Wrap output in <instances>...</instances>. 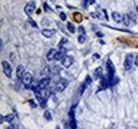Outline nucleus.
Listing matches in <instances>:
<instances>
[{
  "mask_svg": "<svg viewBox=\"0 0 138 129\" xmlns=\"http://www.w3.org/2000/svg\"><path fill=\"white\" fill-rule=\"evenodd\" d=\"M68 86V80H60L57 83H55V90L57 92H62Z\"/></svg>",
  "mask_w": 138,
  "mask_h": 129,
  "instance_id": "1",
  "label": "nucleus"
},
{
  "mask_svg": "<svg viewBox=\"0 0 138 129\" xmlns=\"http://www.w3.org/2000/svg\"><path fill=\"white\" fill-rule=\"evenodd\" d=\"M22 83H24V85L26 86V88H30L31 87V84H32L33 81V76L31 73H29V72H27V73H24V77H22Z\"/></svg>",
  "mask_w": 138,
  "mask_h": 129,
  "instance_id": "2",
  "label": "nucleus"
},
{
  "mask_svg": "<svg viewBox=\"0 0 138 129\" xmlns=\"http://www.w3.org/2000/svg\"><path fill=\"white\" fill-rule=\"evenodd\" d=\"M106 69H107V74H108V78H112L115 76V67L113 65L112 60L107 59L106 62Z\"/></svg>",
  "mask_w": 138,
  "mask_h": 129,
  "instance_id": "3",
  "label": "nucleus"
},
{
  "mask_svg": "<svg viewBox=\"0 0 138 129\" xmlns=\"http://www.w3.org/2000/svg\"><path fill=\"white\" fill-rule=\"evenodd\" d=\"M2 67H3L4 74H5L8 77H11V76H12V68H11L10 64H9L8 62H5V60H3V62H2Z\"/></svg>",
  "mask_w": 138,
  "mask_h": 129,
  "instance_id": "4",
  "label": "nucleus"
},
{
  "mask_svg": "<svg viewBox=\"0 0 138 129\" xmlns=\"http://www.w3.org/2000/svg\"><path fill=\"white\" fill-rule=\"evenodd\" d=\"M133 66V55L130 54V55L126 56L125 60H124V69L125 70H131Z\"/></svg>",
  "mask_w": 138,
  "mask_h": 129,
  "instance_id": "5",
  "label": "nucleus"
},
{
  "mask_svg": "<svg viewBox=\"0 0 138 129\" xmlns=\"http://www.w3.org/2000/svg\"><path fill=\"white\" fill-rule=\"evenodd\" d=\"M49 84H50V78L45 77V78H43V80L39 81V84H38V88H39L40 90H45L46 88H48Z\"/></svg>",
  "mask_w": 138,
  "mask_h": 129,
  "instance_id": "6",
  "label": "nucleus"
},
{
  "mask_svg": "<svg viewBox=\"0 0 138 129\" xmlns=\"http://www.w3.org/2000/svg\"><path fill=\"white\" fill-rule=\"evenodd\" d=\"M72 62H73V58L70 57V56H67V55L62 59V65L65 68H69L72 65Z\"/></svg>",
  "mask_w": 138,
  "mask_h": 129,
  "instance_id": "7",
  "label": "nucleus"
},
{
  "mask_svg": "<svg viewBox=\"0 0 138 129\" xmlns=\"http://www.w3.org/2000/svg\"><path fill=\"white\" fill-rule=\"evenodd\" d=\"M34 9H35V3L34 2H31V3H29V4L26 5V8H24V12H26V14L28 15V16H31L32 13L34 12Z\"/></svg>",
  "mask_w": 138,
  "mask_h": 129,
  "instance_id": "8",
  "label": "nucleus"
},
{
  "mask_svg": "<svg viewBox=\"0 0 138 129\" xmlns=\"http://www.w3.org/2000/svg\"><path fill=\"white\" fill-rule=\"evenodd\" d=\"M16 75H17L18 80H22V77H24V67L22 65H19L17 67Z\"/></svg>",
  "mask_w": 138,
  "mask_h": 129,
  "instance_id": "9",
  "label": "nucleus"
},
{
  "mask_svg": "<svg viewBox=\"0 0 138 129\" xmlns=\"http://www.w3.org/2000/svg\"><path fill=\"white\" fill-rule=\"evenodd\" d=\"M57 53L55 49H50L47 53V59L48 60H54V57H55V54Z\"/></svg>",
  "mask_w": 138,
  "mask_h": 129,
  "instance_id": "10",
  "label": "nucleus"
},
{
  "mask_svg": "<svg viewBox=\"0 0 138 129\" xmlns=\"http://www.w3.org/2000/svg\"><path fill=\"white\" fill-rule=\"evenodd\" d=\"M54 33H55L54 30H43V32H42L43 35L47 38H51L52 36L54 35Z\"/></svg>",
  "mask_w": 138,
  "mask_h": 129,
  "instance_id": "11",
  "label": "nucleus"
},
{
  "mask_svg": "<svg viewBox=\"0 0 138 129\" xmlns=\"http://www.w3.org/2000/svg\"><path fill=\"white\" fill-rule=\"evenodd\" d=\"M112 16H113V19H114V21H116V22H121L122 20H123V19H122V16H121L120 14H119L118 12H114Z\"/></svg>",
  "mask_w": 138,
  "mask_h": 129,
  "instance_id": "12",
  "label": "nucleus"
},
{
  "mask_svg": "<svg viewBox=\"0 0 138 129\" xmlns=\"http://www.w3.org/2000/svg\"><path fill=\"white\" fill-rule=\"evenodd\" d=\"M94 76L95 78H99L102 76V68H97L94 72Z\"/></svg>",
  "mask_w": 138,
  "mask_h": 129,
  "instance_id": "13",
  "label": "nucleus"
},
{
  "mask_svg": "<svg viewBox=\"0 0 138 129\" xmlns=\"http://www.w3.org/2000/svg\"><path fill=\"white\" fill-rule=\"evenodd\" d=\"M118 81H119V80H118V77H116V76H114V77H112V78H108V83H109L110 86L117 85Z\"/></svg>",
  "mask_w": 138,
  "mask_h": 129,
  "instance_id": "14",
  "label": "nucleus"
},
{
  "mask_svg": "<svg viewBox=\"0 0 138 129\" xmlns=\"http://www.w3.org/2000/svg\"><path fill=\"white\" fill-rule=\"evenodd\" d=\"M14 119H15L14 114H8V115H5V117H4L5 122H8V123H12V122L14 121Z\"/></svg>",
  "mask_w": 138,
  "mask_h": 129,
  "instance_id": "15",
  "label": "nucleus"
},
{
  "mask_svg": "<svg viewBox=\"0 0 138 129\" xmlns=\"http://www.w3.org/2000/svg\"><path fill=\"white\" fill-rule=\"evenodd\" d=\"M78 40H79V42H80V44L85 42V41H86V35H85V34H80V35H79V37H78Z\"/></svg>",
  "mask_w": 138,
  "mask_h": 129,
  "instance_id": "16",
  "label": "nucleus"
},
{
  "mask_svg": "<svg viewBox=\"0 0 138 129\" xmlns=\"http://www.w3.org/2000/svg\"><path fill=\"white\" fill-rule=\"evenodd\" d=\"M44 117L47 120V121H51V120H52V115H51V113H50V111H49V110H46V111H45Z\"/></svg>",
  "mask_w": 138,
  "mask_h": 129,
  "instance_id": "17",
  "label": "nucleus"
},
{
  "mask_svg": "<svg viewBox=\"0 0 138 129\" xmlns=\"http://www.w3.org/2000/svg\"><path fill=\"white\" fill-rule=\"evenodd\" d=\"M123 22H124V24H125V26H130L131 18H130L128 15H124V16H123Z\"/></svg>",
  "mask_w": 138,
  "mask_h": 129,
  "instance_id": "18",
  "label": "nucleus"
},
{
  "mask_svg": "<svg viewBox=\"0 0 138 129\" xmlns=\"http://www.w3.org/2000/svg\"><path fill=\"white\" fill-rule=\"evenodd\" d=\"M67 29H68V31L70 33H74L76 32V28H74V26L72 23H68L67 24Z\"/></svg>",
  "mask_w": 138,
  "mask_h": 129,
  "instance_id": "19",
  "label": "nucleus"
},
{
  "mask_svg": "<svg viewBox=\"0 0 138 129\" xmlns=\"http://www.w3.org/2000/svg\"><path fill=\"white\" fill-rule=\"evenodd\" d=\"M84 83L86 84L87 86L91 85V83H92V80H91V77H90L89 75H87V76H86V78H85V81H84Z\"/></svg>",
  "mask_w": 138,
  "mask_h": 129,
  "instance_id": "20",
  "label": "nucleus"
},
{
  "mask_svg": "<svg viewBox=\"0 0 138 129\" xmlns=\"http://www.w3.org/2000/svg\"><path fill=\"white\" fill-rule=\"evenodd\" d=\"M95 0H84V8H87V4H94Z\"/></svg>",
  "mask_w": 138,
  "mask_h": 129,
  "instance_id": "21",
  "label": "nucleus"
},
{
  "mask_svg": "<svg viewBox=\"0 0 138 129\" xmlns=\"http://www.w3.org/2000/svg\"><path fill=\"white\" fill-rule=\"evenodd\" d=\"M86 84L85 83H83L82 84V86L80 87V94H83V92H84V90H85V88H86Z\"/></svg>",
  "mask_w": 138,
  "mask_h": 129,
  "instance_id": "22",
  "label": "nucleus"
},
{
  "mask_svg": "<svg viewBox=\"0 0 138 129\" xmlns=\"http://www.w3.org/2000/svg\"><path fill=\"white\" fill-rule=\"evenodd\" d=\"M46 105H47V98H46V97H45V98L43 99L42 102H40V107L45 108V107H46Z\"/></svg>",
  "mask_w": 138,
  "mask_h": 129,
  "instance_id": "23",
  "label": "nucleus"
},
{
  "mask_svg": "<svg viewBox=\"0 0 138 129\" xmlns=\"http://www.w3.org/2000/svg\"><path fill=\"white\" fill-rule=\"evenodd\" d=\"M29 22H30V23L32 24V26L34 27V28H37V23H36V22L34 21V20H32V19H31V18H29Z\"/></svg>",
  "mask_w": 138,
  "mask_h": 129,
  "instance_id": "24",
  "label": "nucleus"
},
{
  "mask_svg": "<svg viewBox=\"0 0 138 129\" xmlns=\"http://www.w3.org/2000/svg\"><path fill=\"white\" fill-rule=\"evenodd\" d=\"M90 15H91V16L94 17V18H101V15L98 14V13H91Z\"/></svg>",
  "mask_w": 138,
  "mask_h": 129,
  "instance_id": "25",
  "label": "nucleus"
},
{
  "mask_svg": "<svg viewBox=\"0 0 138 129\" xmlns=\"http://www.w3.org/2000/svg\"><path fill=\"white\" fill-rule=\"evenodd\" d=\"M60 17H61V19H62V20H66V18H67V16H66V14H65V13H61Z\"/></svg>",
  "mask_w": 138,
  "mask_h": 129,
  "instance_id": "26",
  "label": "nucleus"
},
{
  "mask_svg": "<svg viewBox=\"0 0 138 129\" xmlns=\"http://www.w3.org/2000/svg\"><path fill=\"white\" fill-rule=\"evenodd\" d=\"M30 106L32 108H36V106H37V105L34 103V101H33V99H31V101H30Z\"/></svg>",
  "mask_w": 138,
  "mask_h": 129,
  "instance_id": "27",
  "label": "nucleus"
},
{
  "mask_svg": "<svg viewBox=\"0 0 138 129\" xmlns=\"http://www.w3.org/2000/svg\"><path fill=\"white\" fill-rule=\"evenodd\" d=\"M44 8H45V11H46V12H48V11H49V12H50V8H49V5H47V3H45L44 4Z\"/></svg>",
  "mask_w": 138,
  "mask_h": 129,
  "instance_id": "28",
  "label": "nucleus"
},
{
  "mask_svg": "<svg viewBox=\"0 0 138 129\" xmlns=\"http://www.w3.org/2000/svg\"><path fill=\"white\" fill-rule=\"evenodd\" d=\"M79 32H80L81 34H85V30H84V28H83V27H80V28H79Z\"/></svg>",
  "mask_w": 138,
  "mask_h": 129,
  "instance_id": "29",
  "label": "nucleus"
},
{
  "mask_svg": "<svg viewBox=\"0 0 138 129\" xmlns=\"http://www.w3.org/2000/svg\"><path fill=\"white\" fill-rule=\"evenodd\" d=\"M6 129H18L16 126H13V125H10V126H8L6 127Z\"/></svg>",
  "mask_w": 138,
  "mask_h": 129,
  "instance_id": "30",
  "label": "nucleus"
},
{
  "mask_svg": "<svg viewBox=\"0 0 138 129\" xmlns=\"http://www.w3.org/2000/svg\"><path fill=\"white\" fill-rule=\"evenodd\" d=\"M97 36H98V37H99V36H100V37H102V36H103V34L101 33V32H98V33H97Z\"/></svg>",
  "mask_w": 138,
  "mask_h": 129,
  "instance_id": "31",
  "label": "nucleus"
},
{
  "mask_svg": "<svg viewBox=\"0 0 138 129\" xmlns=\"http://www.w3.org/2000/svg\"><path fill=\"white\" fill-rule=\"evenodd\" d=\"M94 58H100V55H99V54H95Z\"/></svg>",
  "mask_w": 138,
  "mask_h": 129,
  "instance_id": "32",
  "label": "nucleus"
},
{
  "mask_svg": "<svg viewBox=\"0 0 138 129\" xmlns=\"http://www.w3.org/2000/svg\"><path fill=\"white\" fill-rule=\"evenodd\" d=\"M135 65H136L137 67H138V56L136 57V59H135Z\"/></svg>",
  "mask_w": 138,
  "mask_h": 129,
  "instance_id": "33",
  "label": "nucleus"
},
{
  "mask_svg": "<svg viewBox=\"0 0 138 129\" xmlns=\"http://www.w3.org/2000/svg\"><path fill=\"white\" fill-rule=\"evenodd\" d=\"M56 129H61V128L60 127H56Z\"/></svg>",
  "mask_w": 138,
  "mask_h": 129,
  "instance_id": "34",
  "label": "nucleus"
},
{
  "mask_svg": "<svg viewBox=\"0 0 138 129\" xmlns=\"http://www.w3.org/2000/svg\"><path fill=\"white\" fill-rule=\"evenodd\" d=\"M50 1H52V2H53V1H54V0H50Z\"/></svg>",
  "mask_w": 138,
  "mask_h": 129,
  "instance_id": "35",
  "label": "nucleus"
}]
</instances>
